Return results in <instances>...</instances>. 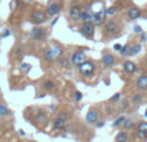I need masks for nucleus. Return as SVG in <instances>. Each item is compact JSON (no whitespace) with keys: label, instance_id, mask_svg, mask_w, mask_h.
Instances as JSON below:
<instances>
[{"label":"nucleus","instance_id":"obj_33","mask_svg":"<svg viewBox=\"0 0 147 142\" xmlns=\"http://www.w3.org/2000/svg\"><path fill=\"white\" fill-rule=\"evenodd\" d=\"M120 97H121V94L120 93H116V94H114V96L110 98V102H117L120 99Z\"/></svg>","mask_w":147,"mask_h":142},{"label":"nucleus","instance_id":"obj_45","mask_svg":"<svg viewBox=\"0 0 147 142\" xmlns=\"http://www.w3.org/2000/svg\"><path fill=\"white\" fill-rule=\"evenodd\" d=\"M21 53V48H17V51H16V54H20Z\"/></svg>","mask_w":147,"mask_h":142},{"label":"nucleus","instance_id":"obj_46","mask_svg":"<svg viewBox=\"0 0 147 142\" xmlns=\"http://www.w3.org/2000/svg\"><path fill=\"white\" fill-rule=\"evenodd\" d=\"M145 116L147 118V110H146V111H145Z\"/></svg>","mask_w":147,"mask_h":142},{"label":"nucleus","instance_id":"obj_40","mask_svg":"<svg viewBox=\"0 0 147 142\" xmlns=\"http://www.w3.org/2000/svg\"><path fill=\"white\" fill-rule=\"evenodd\" d=\"M96 125H97V128H102V127H105V122L103 120H98L96 123Z\"/></svg>","mask_w":147,"mask_h":142},{"label":"nucleus","instance_id":"obj_17","mask_svg":"<svg viewBox=\"0 0 147 142\" xmlns=\"http://www.w3.org/2000/svg\"><path fill=\"white\" fill-rule=\"evenodd\" d=\"M137 88L141 91H147V75H142L137 80Z\"/></svg>","mask_w":147,"mask_h":142},{"label":"nucleus","instance_id":"obj_35","mask_svg":"<svg viewBox=\"0 0 147 142\" xmlns=\"http://www.w3.org/2000/svg\"><path fill=\"white\" fill-rule=\"evenodd\" d=\"M10 35H12V31H10L9 28H5L4 32L1 34V38H8V36H10Z\"/></svg>","mask_w":147,"mask_h":142},{"label":"nucleus","instance_id":"obj_44","mask_svg":"<svg viewBox=\"0 0 147 142\" xmlns=\"http://www.w3.org/2000/svg\"><path fill=\"white\" fill-rule=\"evenodd\" d=\"M57 21H58V17H56L53 21H52V26H54V25H56V23H57Z\"/></svg>","mask_w":147,"mask_h":142},{"label":"nucleus","instance_id":"obj_2","mask_svg":"<svg viewBox=\"0 0 147 142\" xmlns=\"http://www.w3.org/2000/svg\"><path fill=\"white\" fill-rule=\"evenodd\" d=\"M30 36H31V39H32V40H35V41L45 40V38H47V28L40 27V26H35V27H32V30H31Z\"/></svg>","mask_w":147,"mask_h":142},{"label":"nucleus","instance_id":"obj_21","mask_svg":"<svg viewBox=\"0 0 147 142\" xmlns=\"http://www.w3.org/2000/svg\"><path fill=\"white\" fill-rule=\"evenodd\" d=\"M130 52H132V45H129V44H125V45H123L121 51H120L119 53L121 54L123 57H128V56H132V54H130Z\"/></svg>","mask_w":147,"mask_h":142},{"label":"nucleus","instance_id":"obj_31","mask_svg":"<svg viewBox=\"0 0 147 142\" xmlns=\"http://www.w3.org/2000/svg\"><path fill=\"white\" fill-rule=\"evenodd\" d=\"M115 13H116V8L115 7H109L106 9V14L107 16H114Z\"/></svg>","mask_w":147,"mask_h":142},{"label":"nucleus","instance_id":"obj_14","mask_svg":"<svg viewBox=\"0 0 147 142\" xmlns=\"http://www.w3.org/2000/svg\"><path fill=\"white\" fill-rule=\"evenodd\" d=\"M92 17H93V12H92L90 9L81 10L80 17H79V21H81L83 23H85V22H89V21H92Z\"/></svg>","mask_w":147,"mask_h":142},{"label":"nucleus","instance_id":"obj_39","mask_svg":"<svg viewBox=\"0 0 147 142\" xmlns=\"http://www.w3.org/2000/svg\"><path fill=\"white\" fill-rule=\"evenodd\" d=\"M146 40H147V34L143 31V32L141 34V41H142V43H145Z\"/></svg>","mask_w":147,"mask_h":142},{"label":"nucleus","instance_id":"obj_27","mask_svg":"<svg viewBox=\"0 0 147 142\" xmlns=\"http://www.w3.org/2000/svg\"><path fill=\"white\" fill-rule=\"evenodd\" d=\"M141 49H142V45H141V44H136V45L132 47V52H130V54H132V56H136V54H138L141 52Z\"/></svg>","mask_w":147,"mask_h":142},{"label":"nucleus","instance_id":"obj_8","mask_svg":"<svg viewBox=\"0 0 147 142\" xmlns=\"http://www.w3.org/2000/svg\"><path fill=\"white\" fill-rule=\"evenodd\" d=\"M61 10H62V5L59 4V3H53V4H51L48 8H47L45 13L48 16H51V17H56Z\"/></svg>","mask_w":147,"mask_h":142},{"label":"nucleus","instance_id":"obj_25","mask_svg":"<svg viewBox=\"0 0 147 142\" xmlns=\"http://www.w3.org/2000/svg\"><path fill=\"white\" fill-rule=\"evenodd\" d=\"M124 122H125V116H119L114 123H112V128H117V127H120V125L124 124Z\"/></svg>","mask_w":147,"mask_h":142},{"label":"nucleus","instance_id":"obj_34","mask_svg":"<svg viewBox=\"0 0 147 142\" xmlns=\"http://www.w3.org/2000/svg\"><path fill=\"white\" fill-rule=\"evenodd\" d=\"M133 31H134L136 34H142V32H143V28L141 27L140 25H136L134 27H133Z\"/></svg>","mask_w":147,"mask_h":142},{"label":"nucleus","instance_id":"obj_16","mask_svg":"<svg viewBox=\"0 0 147 142\" xmlns=\"http://www.w3.org/2000/svg\"><path fill=\"white\" fill-rule=\"evenodd\" d=\"M36 124H40V125H45L47 123H48V115L45 114V112H38V115H36V119H35Z\"/></svg>","mask_w":147,"mask_h":142},{"label":"nucleus","instance_id":"obj_20","mask_svg":"<svg viewBox=\"0 0 147 142\" xmlns=\"http://www.w3.org/2000/svg\"><path fill=\"white\" fill-rule=\"evenodd\" d=\"M44 60H45L47 62H53L54 60V56H53V51H52V47L51 48H47L45 51H44Z\"/></svg>","mask_w":147,"mask_h":142},{"label":"nucleus","instance_id":"obj_38","mask_svg":"<svg viewBox=\"0 0 147 142\" xmlns=\"http://www.w3.org/2000/svg\"><path fill=\"white\" fill-rule=\"evenodd\" d=\"M23 7H25V1L23 0H17V9H21Z\"/></svg>","mask_w":147,"mask_h":142},{"label":"nucleus","instance_id":"obj_12","mask_svg":"<svg viewBox=\"0 0 147 142\" xmlns=\"http://www.w3.org/2000/svg\"><path fill=\"white\" fill-rule=\"evenodd\" d=\"M141 14H142V10H141L140 8H137V7H133V8H130V9L128 10V17H129L130 21L138 20V18L141 17Z\"/></svg>","mask_w":147,"mask_h":142},{"label":"nucleus","instance_id":"obj_5","mask_svg":"<svg viewBox=\"0 0 147 142\" xmlns=\"http://www.w3.org/2000/svg\"><path fill=\"white\" fill-rule=\"evenodd\" d=\"M80 34L83 36H85V38H88V39L93 38L94 34H96V26H94L92 22H85L83 26H81Z\"/></svg>","mask_w":147,"mask_h":142},{"label":"nucleus","instance_id":"obj_4","mask_svg":"<svg viewBox=\"0 0 147 142\" xmlns=\"http://www.w3.org/2000/svg\"><path fill=\"white\" fill-rule=\"evenodd\" d=\"M120 26H119V22L115 20H109L106 21V23H105V28H103V32L106 34V35L109 36H112L115 35V34L119 31Z\"/></svg>","mask_w":147,"mask_h":142},{"label":"nucleus","instance_id":"obj_22","mask_svg":"<svg viewBox=\"0 0 147 142\" xmlns=\"http://www.w3.org/2000/svg\"><path fill=\"white\" fill-rule=\"evenodd\" d=\"M58 65H59V67L67 70V69H70V65H71V62H70L67 58H65V57H61V58H58Z\"/></svg>","mask_w":147,"mask_h":142},{"label":"nucleus","instance_id":"obj_42","mask_svg":"<svg viewBox=\"0 0 147 142\" xmlns=\"http://www.w3.org/2000/svg\"><path fill=\"white\" fill-rule=\"evenodd\" d=\"M121 48H123V45H120V44H115V45H114V49H115V51H117V52L121 51Z\"/></svg>","mask_w":147,"mask_h":142},{"label":"nucleus","instance_id":"obj_15","mask_svg":"<svg viewBox=\"0 0 147 142\" xmlns=\"http://www.w3.org/2000/svg\"><path fill=\"white\" fill-rule=\"evenodd\" d=\"M52 127H53L54 131H62L65 127H66V120L61 119V118H57V119H54Z\"/></svg>","mask_w":147,"mask_h":142},{"label":"nucleus","instance_id":"obj_3","mask_svg":"<svg viewBox=\"0 0 147 142\" xmlns=\"http://www.w3.org/2000/svg\"><path fill=\"white\" fill-rule=\"evenodd\" d=\"M85 61H86V54H85V52L81 51V49L74 52V53L71 54V58H70L71 65H74V66H76V67H79L81 64H84Z\"/></svg>","mask_w":147,"mask_h":142},{"label":"nucleus","instance_id":"obj_29","mask_svg":"<svg viewBox=\"0 0 147 142\" xmlns=\"http://www.w3.org/2000/svg\"><path fill=\"white\" fill-rule=\"evenodd\" d=\"M137 131L141 132H147V122H140L137 124Z\"/></svg>","mask_w":147,"mask_h":142},{"label":"nucleus","instance_id":"obj_41","mask_svg":"<svg viewBox=\"0 0 147 142\" xmlns=\"http://www.w3.org/2000/svg\"><path fill=\"white\" fill-rule=\"evenodd\" d=\"M128 107H129V103H128V101L121 102V110H127Z\"/></svg>","mask_w":147,"mask_h":142},{"label":"nucleus","instance_id":"obj_9","mask_svg":"<svg viewBox=\"0 0 147 142\" xmlns=\"http://www.w3.org/2000/svg\"><path fill=\"white\" fill-rule=\"evenodd\" d=\"M85 120L88 124H96L97 122L99 120V114L97 110H89L86 112V116H85Z\"/></svg>","mask_w":147,"mask_h":142},{"label":"nucleus","instance_id":"obj_24","mask_svg":"<svg viewBox=\"0 0 147 142\" xmlns=\"http://www.w3.org/2000/svg\"><path fill=\"white\" fill-rule=\"evenodd\" d=\"M124 128H125V131H130V129H133V128H134V125H136V123L133 122V120H127L125 119V122H124Z\"/></svg>","mask_w":147,"mask_h":142},{"label":"nucleus","instance_id":"obj_36","mask_svg":"<svg viewBox=\"0 0 147 142\" xmlns=\"http://www.w3.org/2000/svg\"><path fill=\"white\" fill-rule=\"evenodd\" d=\"M21 69H22V71H25V72H27V71L31 69V66H30V65H28V64H22V65H21Z\"/></svg>","mask_w":147,"mask_h":142},{"label":"nucleus","instance_id":"obj_1","mask_svg":"<svg viewBox=\"0 0 147 142\" xmlns=\"http://www.w3.org/2000/svg\"><path fill=\"white\" fill-rule=\"evenodd\" d=\"M94 71H96V66H94L93 62L88 61V60H86L84 64H81L80 66H79V72H80V75L85 76V78L92 76L94 74Z\"/></svg>","mask_w":147,"mask_h":142},{"label":"nucleus","instance_id":"obj_7","mask_svg":"<svg viewBox=\"0 0 147 142\" xmlns=\"http://www.w3.org/2000/svg\"><path fill=\"white\" fill-rule=\"evenodd\" d=\"M106 9H101L98 10V12L93 13V17H92V21H93V25L94 26H99L102 25V23L106 22Z\"/></svg>","mask_w":147,"mask_h":142},{"label":"nucleus","instance_id":"obj_23","mask_svg":"<svg viewBox=\"0 0 147 142\" xmlns=\"http://www.w3.org/2000/svg\"><path fill=\"white\" fill-rule=\"evenodd\" d=\"M44 88L47 89V91H53L54 88H56V81L54 80H45L44 81Z\"/></svg>","mask_w":147,"mask_h":142},{"label":"nucleus","instance_id":"obj_11","mask_svg":"<svg viewBox=\"0 0 147 142\" xmlns=\"http://www.w3.org/2000/svg\"><path fill=\"white\" fill-rule=\"evenodd\" d=\"M80 13H81V8L79 5H72L69 10V16L72 21H78L79 17H80Z\"/></svg>","mask_w":147,"mask_h":142},{"label":"nucleus","instance_id":"obj_43","mask_svg":"<svg viewBox=\"0 0 147 142\" xmlns=\"http://www.w3.org/2000/svg\"><path fill=\"white\" fill-rule=\"evenodd\" d=\"M18 135H20L21 137H25L26 133H25V131H23V129H20V131H18Z\"/></svg>","mask_w":147,"mask_h":142},{"label":"nucleus","instance_id":"obj_13","mask_svg":"<svg viewBox=\"0 0 147 142\" xmlns=\"http://www.w3.org/2000/svg\"><path fill=\"white\" fill-rule=\"evenodd\" d=\"M123 69H124L125 74H134L137 71V65L134 64L133 61H125L124 65H123Z\"/></svg>","mask_w":147,"mask_h":142},{"label":"nucleus","instance_id":"obj_6","mask_svg":"<svg viewBox=\"0 0 147 142\" xmlns=\"http://www.w3.org/2000/svg\"><path fill=\"white\" fill-rule=\"evenodd\" d=\"M47 13L45 12H41V10H35V12H32V14H31V22L35 23V25H41V23L47 22Z\"/></svg>","mask_w":147,"mask_h":142},{"label":"nucleus","instance_id":"obj_37","mask_svg":"<svg viewBox=\"0 0 147 142\" xmlns=\"http://www.w3.org/2000/svg\"><path fill=\"white\" fill-rule=\"evenodd\" d=\"M58 118H61V119H63V120H67V119H69V115H67L66 112H59Z\"/></svg>","mask_w":147,"mask_h":142},{"label":"nucleus","instance_id":"obj_10","mask_svg":"<svg viewBox=\"0 0 147 142\" xmlns=\"http://www.w3.org/2000/svg\"><path fill=\"white\" fill-rule=\"evenodd\" d=\"M102 64H103L105 67H111L116 64V58L111 53H105L103 57H102Z\"/></svg>","mask_w":147,"mask_h":142},{"label":"nucleus","instance_id":"obj_32","mask_svg":"<svg viewBox=\"0 0 147 142\" xmlns=\"http://www.w3.org/2000/svg\"><path fill=\"white\" fill-rule=\"evenodd\" d=\"M74 98H75V101L79 102L81 98H83V93H81V92H79V91H76L75 94H74Z\"/></svg>","mask_w":147,"mask_h":142},{"label":"nucleus","instance_id":"obj_19","mask_svg":"<svg viewBox=\"0 0 147 142\" xmlns=\"http://www.w3.org/2000/svg\"><path fill=\"white\" fill-rule=\"evenodd\" d=\"M52 51H53V56H54V58H61V57L63 56L65 49L62 48L61 45H54V47H52Z\"/></svg>","mask_w":147,"mask_h":142},{"label":"nucleus","instance_id":"obj_28","mask_svg":"<svg viewBox=\"0 0 147 142\" xmlns=\"http://www.w3.org/2000/svg\"><path fill=\"white\" fill-rule=\"evenodd\" d=\"M136 137L141 141H146L147 140V132H141V131H137L136 132Z\"/></svg>","mask_w":147,"mask_h":142},{"label":"nucleus","instance_id":"obj_26","mask_svg":"<svg viewBox=\"0 0 147 142\" xmlns=\"http://www.w3.org/2000/svg\"><path fill=\"white\" fill-rule=\"evenodd\" d=\"M10 114L9 109L5 105H0V116H8Z\"/></svg>","mask_w":147,"mask_h":142},{"label":"nucleus","instance_id":"obj_47","mask_svg":"<svg viewBox=\"0 0 147 142\" xmlns=\"http://www.w3.org/2000/svg\"><path fill=\"white\" fill-rule=\"evenodd\" d=\"M28 1H34V0H28Z\"/></svg>","mask_w":147,"mask_h":142},{"label":"nucleus","instance_id":"obj_30","mask_svg":"<svg viewBox=\"0 0 147 142\" xmlns=\"http://www.w3.org/2000/svg\"><path fill=\"white\" fill-rule=\"evenodd\" d=\"M133 103H141V102L143 101V96L142 94H136V96H133Z\"/></svg>","mask_w":147,"mask_h":142},{"label":"nucleus","instance_id":"obj_18","mask_svg":"<svg viewBox=\"0 0 147 142\" xmlns=\"http://www.w3.org/2000/svg\"><path fill=\"white\" fill-rule=\"evenodd\" d=\"M128 140H129V133H128L127 131L119 132L116 135V137H115V141L116 142H128Z\"/></svg>","mask_w":147,"mask_h":142}]
</instances>
